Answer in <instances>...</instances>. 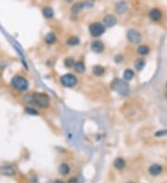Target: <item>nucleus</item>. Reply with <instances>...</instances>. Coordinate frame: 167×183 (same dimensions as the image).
Here are the masks:
<instances>
[{"label":"nucleus","mask_w":167,"mask_h":183,"mask_svg":"<svg viewBox=\"0 0 167 183\" xmlns=\"http://www.w3.org/2000/svg\"><path fill=\"white\" fill-rule=\"evenodd\" d=\"M59 172L62 175V176H66L68 175L70 172H71V167L70 166L66 163H62L59 166Z\"/></svg>","instance_id":"21"},{"label":"nucleus","mask_w":167,"mask_h":183,"mask_svg":"<svg viewBox=\"0 0 167 183\" xmlns=\"http://www.w3.org/2000/svg\"><path fill=\"white\" fill-rule=\"evenodd\" d=\"M126 183H134V182H126Z\"/></svg>","instance_id":"32"},{"label":"nucleus","mask_w":167,"mask_h":183,"mask_svg":"<svg viewBox=\"0 0 167 183\" xmlns=\"http://www.w3.org/2000/svg\"><path fill=\"white\" fill-rule=\"evenodd\" d=\"M80 42L81 41L79 39V37H77V36H71V37H69L67 39L66 44L69 46H78L80 44Z\"/></svg>","instance_id":"22"},{"label":"nucleus","mask_w":167,"mask_h":183,"mask_svg":"<svg viewBox=\"0 0 167 183\" xmlns=\"http://www.w3.org/2000/svg\"><path fill=\"white\" fill-rule=\"evenodd\" d=\"M117 18L113 14H108L103 18V24L106 28H111L117 24Z\"/></svg>","instance_id":"8"},{"label":"nucleus","mask_w":167,"mask_h":183,"mask_svg":"<svg viewBox=\"0 0 167 183\" xmlns=\"http://www.w3.org/2000/svg\"><path fill=\"white\" fill-rule=\"evenodd\" d=\"M61 84L65 88H74L78 83V79L74 73H65L60 78Z\"/></svg>","instance_id":"5"},{"label":"nucleus","mask_w":167,"mask_h":183,"mask_svg":"<svg viewBox=\"0 0 167 183\" xmlns=\"http://www.w3.org/2000/svg\"><path fill=\"white\" fill-rule=\"evenodd\" d=\"M58 38L56 36V34L54 33H48L45 35L44 37V42L46 43V45L47 46H53L57 43Z\"/></svg>","instance_id":"13"},{"label":"nucleus","mask_w":167,"mask_h":183,"mask_svg":"<svg viewBox=\"0 0 167 183\" xmlns=\"http://www.w3.org/2000/svg\"><path fill=\"white\" fill-rule=\"evenodd\" d=\"M166 90H167V81H166Z\"/></svg>","instance_id":"31"},{"label":"nucleus","mask_w":167,"mask_h":183,"mask_svg":"<svg viewBox=\"0 0 167 183\" xmlns=\"http://www.w3.org/2000/svg\"><path fill=\"white\" fill-rule=\"evenodd\" d=\"M0 174L7 177H12L16 174V170L12 166H2L0 167Z\"/></svg>","instance_id":"10"},{"label":"nucleus","mask_w":167,"mask_h":183,"mask_svg":"<svg viewBox=\"0 0 167 183\" xmlns=\"http://www.w3.org/2000/svg\"><path fill=\"white\" fill-rule=\"evenodd\" d=\"M65 1H67V2H72L73 0H65Z\"/></svg>","instance_id":"30"},{"label":"nucleus","mask_w":167,"mask_h":183,"mask_svg":"<svg viewBox=\"0 0 167 183\" xmlns=\"http://www.w3.org/2000/svg\"><path fill=\"white\" fill-rule=\"evenodd\" d=\"M53 183H64L63 181H61V180H60V179H57V180H55Z\"/></svg>","instance_id":"29"},{"label":"nucleus","mask_w":167,"mask_h":183,"mask_svg":"<svg viewBox=\"0 0 167 183\" xmlns=\"http://www.w3.org/2000/svg\"><path fill=\"white\" fill-rule=\"evenodd\" d=\"M135 78V71L131 68H126L124 69V71L123 72V79L125 81H130Z\"/></svg>","instance_id":"18"},{"label":"nucleus","mask_w":167,"mask_h":183,"mask_svg":"<svg viewBox=\"0 0 167 183\" xmlns=\"http://www.w3.org/2000/svg\"><path fill=\"white\" fill-rule=\"evenodd\" d=\"M115 12L120 14V15H123L128 9V4L126 1H119L116 5H115Z\"/></svg>","instance_id":"11"},{"label":"nucleus","mask_w":167,"mask_h":183,"mask_svg":"<svg viewBox=\"0 0 167 183\" xmlns=\"http://www.w3.org/2000/svg\"><path fill=\"white\" fill-rule=\"evenodd\" d=\"M123 57L121 55V54H117L115 57H114V61L117 63V64H120V63H122L123 62Z\"/></svg>","instance_id":"26"},{"label":"nucleus","mask_w":167,"mask_h":183,"mask_svg":"<svg viewBox=\"0 0 167 183\" xmlns=\"http://www.w3.org/2000/svg\"><path fill=\"white\" fill-rule=\"evenodd\" d=\"M87 6V2H77L72 7V11L74 13H79L80 11L83 10V8Z\"/></svg>","instance_id":"23"},{"label":"nucleus","mask_w":167,"mask_h":183,"mask_svg":"<svg viewBox=\"0 0 167 183\" xmlns=\"http://www.w3.org/2000/svg\"><path fill=\"white\" fill-rule=\"evenodd\" d=\"M24 111H25L26 114L30 115V116H38V115H39L38 110L35 109V108H34L33 106H27V107L24 109Z\"/></svg>","instance_id":"25"},{"label":"nucleus","mask_w":167,"mask_h":183,"mask_svg":"<svg viewBox=\"0 0 167 183\" xmlns=\"http://www.w3.org/2000/svg\"><path fill=\"white\" fill-rule=\"evenodd\" d=\"M106 69L103 66L101 65H95L92 68V73L96 77H101L105 74Z\"/></svg>","instance_id":"14"},{"label":"nucleus","mask_w":167,"mask_h":183,"mask_svg":"<svg viewBox=\"0 0 167 183\" xmlns=\"http://www.w3.org/2000/svg\"><path fill=\"white\" fill-rule=\"evenodd\" d=\"M136 53L140 57H146L150 53V48L148 45H140L136 49Z\"/></svg>","instance_id":"15"},{"label":"nucleus","mask_w":167,"mask_h":183,"mask_svg":"<svg viewBox=\"0 0 167 183\" xmlns=\"http://www.w3.org/2000/svg\"><path fill=\"white\" fill-rule=\"evenodd\" d=\"M149 18L152 21H160L162 19V12L161 9L155 8L149 10Z\"/></svg>","instance_id":"9"},{"label":"nucleus","mask_w":167,"mask_h":183,"mask_svg":"<svg viewBox=\"0 0 167 183\" xmlns=\"http://www.w3.org/2000/svg\"><path fill=\"white\" fill-rule=\"evenodd\" d=\"M167 135V130H161L159 131H157L155 133V136L156 137H162V136H165Z\"/></svg>","instance_id":"27"},{"label":"nucleus","mask_w":167,"mask_h":183,"mask_svg":"<svg viewBox=\"0 0 167 183\" xmlns=\"http://www.w3.org/2000/svg\"><path fill=\"white\" fill-rule=\"evenodd\" d=\"M10 85L16 91L25 92V91H27L28 89H29L30 82L26 78H24L22 76H20V75H16V76H14L11 79Z\"/></svg>","instance_id":"2"},{"label":"nucleus","mask_w":167,"mask_h":183,"mask_svg":"<svg viewBox=\"0 0 167 183\" xmlns=\"http://www.w3.org/2000/svg\"><path fill=\"white\" fill-rule=\"evenodd\" d=\"M111 89L122 95H126L129 93V85L124 80H123L121 79H115L111 82Z\"/></svg>","instance_id":"4"},{"label":"nucleus","mask_w":167,"mask_h":183,"mask_svg":"<svg viewBox=\"0 0 167 183\" xmlns=\"http://www.w3.org/2000/svg\"><path fill=\"white\" fill-rule=\"evenodd\" d=\"M77 182H78V179L76 178H72L69 180V183H77Z\"/></svg>","instance_id":"28"},{"label":"nucleus","mask_w":167,"mask_h":183,"mask_svg":"<svg viewBox=\"0 0 167 183\" xmlns=\"http://www.w3.org/2000/svg\"><path fill=\"white\" fill-rule=\"evenodd\" d=\"M113 166L118 170H122L126 166V162H125V160L122 157H117L113 161Z\"/></svg>","instance_id":"19"},{"label":"nucleus","mask_w":167,"mask_h":183,"mask_svg":"<svg viewBox=\"0 0 167 183\" xmlns=\"http://www.w3.org/2000/svg\"><path fill=\"white\" fill-rule=\"evenodd\" d=\"M162 172V166H161L160 164H153L149 167V173L151 176H159L161 175Z\"/></svg>","instance_id":"12"},{"label":"nucleus","mask_w":167,"mask_h":183,"mask_svg":"<svg viewBox=\"0 0 167 183\" xmlns=\"http://www.w3.org/2000/svg\"><path fill=\"white\" fill-rule=\"evenodd\" d=\"M42 13H43V16L45 17V19H52L54 17V10L51 7H45L43 9H42Z\"/></svg>","instance_id":"20"},{"label":"nucleus","mask_w":167,"mask_h":183,"mask_svg":"<svg viewBox=\"0 0 167 183\" xmlns=\"http://www.w3.org/2000/svg\"><path fill=\"white\" fill-rule=\"evenodd\" d=\"M106 29L107 28L104 26L103 23L101 22H93L89 25L88 27V32L90 33V35L94 38H100V36H102L105 33H106Z\"/></svg>","instance_id":"3"},{"label":"nucleus","mask_w":167,"mask_h":183,"mask_svg":"<svg viewBox=\"0 0 167 183\" xmlns=\"http://www.w3.org/2000/svg\"><path fill=\"white\" fill-rule=\"evenodd\" d=\"M74 71H75L76 73H78V74H82V73H84V72H86V70H87L86 64L84 63L82 60L76 61L75 64H74Z\"/></svg>","instance_id":"16"},{"label":"nucleus","mask_w":167,"mask_h":183,"mask_svg":"<svg viewBox=\"0 0 167 183\" xmlns=\"http://www.w3.org/2000/svg\"><path fill=\"white\" fill-rule=\"evenodd\" d=\"M126 38L129 43L133 45H137L139 43H141L142 34L136 29H129L126 32Z\"/></svg>","instance_id":"6"},{"label":"nucleus","mask_w":167,"mask_h":183,"mask_svg":"<svg viewBox=\"0 0 167 183\" xmlns=\"http://www.w3.org/2000/svg\"><path fill=\"white\" fill-rule=\"evenodd\" d=\"M90 49L96 54H101L105 50V45L101 40H94L90 44Z\"/></svg>","instance_id":"7"},{"label":"nucleus","mask_w":167,"mask_h":183,"mask_svg":"<svg viewBox=\"0 0 167 183\" xmlns=\"http://www.w3.org/2000/svg\"><path fill=\"white\" fill-rule=\"evenodd\" d=\"M145 66H146V60L144 58H139L136 59L135 62H134L135 69L138 72H140L141 70L145 68Z\"/></svg>","instance_id":"17"},{"label":"nucleus","mask_w":167,"mask_h":183,"mask_svg":"<svg viewBox=\"0 0 167 183\" xmlns=\"http://www.w3.org/2000/svg\"><path fill=\"white\" fill-rule=\"evenodd\" d=\"M75 62H76V61H75V59H74L73 57H67V58L64 59L63 64H64L65 68H72L74 67Z\"/></svg>","instance_id":"24"},{"label":"nucleus","mask_w":167,"mask_h":183,"mask_svg":"<svg viewBox=\"0 0 167 183\" xmlns=\"http://www.w3.org/2000/svg\"><path fill=\"white\" fill-rule=\"evenodd\" d=\"M32 101L39 108H48L50 106L51 99L48 94L41 92H34L31 95Z\"/></svg>","instance_id":"1"}]
</instances>
